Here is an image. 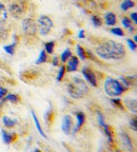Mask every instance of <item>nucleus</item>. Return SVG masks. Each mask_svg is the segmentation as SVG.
<instances>
[{"instance_id": "obj_1", "label": "nucleus", "mask_w": 137, "mask_h": 152, "mask_svg": "<svg viewBox=\"0 0 137 152\" xmlns=\"http://www.w3.org/2000/svg\"><path fill=\"white\" fill-rule=\"evenodd\" d=\"M96 54L106 60H120L127 55L125 48L122 43L114 40H106L96 47Z\"/></svg>"}, {"instance_id": "obj_2", "label": "nucleus", "mask_w": 137, "mask_h": 152, "mask_svg": "<svg viewBox=\"0 0 137 152\" xmlns=\"http://www.w3.org/2000/svg\"><path fill=\"white\" fill-rule=\"evenodd\" d=\"M68 92L71 97L75 99H80L89 94L90 90L85 80L79 77H73L72 83H68Z\"/></svg>"}, {"instance_id": "obj_3", "label": "nucleus", "mask_w": 137, "mask_h": 152, "mask_svg": "<svg viewBox=\"0 0 137 152\" xmlns=\"http://www.w3.org/2000/svg\"><path fill=\"white\" fill-rule=\"evenodd\" d=\"M104 91H106V95H109L111 97H116V96H120L122 93H125L127 89L121 85L118 79L108 77L104 81Z\"/></svg>"}, {"instance_id": "obj_4", "label": "nucleus", "mask_w": 137, "mask_h": 152, "mask_svg": "<svg viewBox=\"0 0 137 152\" xmlns=\"http://www.w3.org/2000/svg\"><path fill=\"white\" fill-rule=\"evenodd\" d=\"M37 23H38L37 28H39V33L42 36H47V34L52 31L53 26H54L53 20L49 16H45V15H42V16H40L38 18Z\"/></svg>"}, {"instance_id": "obj_5", "label": "nucleus", "mask_w": 137, "mask_h": 152, "mask_svg": "<svg viewBox=\"0 0 137 152\" xmlns=\"http://www.w3.org/2000/svg\"><path fill=\"white\" fill-rule=\"evenodd\" d=\"M22 31L26 35L28 36H34L37 33V23L34 19L32 18H24L22 20Z\"/></svg>"}, {"instance_id": "obj_6", "label": "nucleus", "mask_w": 137, "mask_h": 152, "mask_svg": "<svg viewBox=\"0 0 137 152\" xmlns=\"http://www.w3.org/2000/svg\"><path fill=\"white\" fill-rule=\"evenodd\" d=\"M24 7H26L22 2H13L9 5V9L7 10V12H9V14L15 18H19L24 13Z\"/></svg>"}, {"instance_id": "obj_7", "label": "nucleus", "mask_w": 137, "mask_h": 152, "mask_svg": "<svg viewBox=\"0 0 137 152\" xmlns=\"http://www.w3.org/2000/svg\"><path fill=\"white\" fill-rule=\"evenodd\" d=\"M81 73L85 76V80L87 81V83H90L93 87H97V77H96V75H95V73L90 68H87V66L83 68V69L81 70Z\"/></svg>"}, {"instance_id": "obj_8", "label": "nucleus", "mask_w": 137, "mask_h": 152, "mask_svg": "<svg viewBox=\"0 0 137 152\" xmlns=\"http://www.w3.org/2000/svg\"><path fill=\"white\" fill-rule=\"evenodd\" d=\"M120 140H121V144L123 146V149H125L127 151L129 152H132L133 151V142L131 137L129 136V134L127 132H121L120 133Z\"/></svg>"}, {"instance_id": "obj_9", "label": "nucleus", "mask_w": 137, "mask_h": 152, "mask_svg": "<svg viewBox=\"0 0 137 152\" xmlns=\"http://www.w3.org/2000/svg\"><path fill=\"white\" fill-rule=\"evenodd\" d=\"M73 130V118L71 115H64L62 121V131L66 135H70Z\"/></svg>"}, {"instance_id": "obj_10", "label": "nucleus", "mask_w": 137, "mask_h": 152, "mask_svg": "<svg viewBox=\"0 0 137 152\" xmlns=\"http://www.w3.org/2000/svg\"><path fill=\"white\" fill-rule=\"evenodd\" d=\"M76 115V119H77V124H76V127L74 128V130L72 131L73 133H76L77 131H79L81 129V127L83 126V124L85 121V114L81 111H78L75 113Z\"/></svg>"}, {"instance_id": "obj_11", "label": "nucleus", "mask_w": 137, "mask_h": 152, "mask_svg": "<svg viewBox=\"0 0 137 152\" xmlns=\"http://www.w3.org/2000/svg\"><path fill=\"white\" fill-rule=\"evenodd\" d=\"M78 66H79V59H78V57L72 56L71 58L68 60V64H66V71L75 72L76 70H77Z\"/></svg>"}, {"instance_id": "obj_12", "label": "nucleus", "mask_w": 137, "mask_h": 152, "mask_svg": "<svg viewBox=\"0 0 137 152\" xmlns=\"http://www.w3.org/2000/svg\"><path fill=\"white\" fill-rule=\"evenodd\" d=\"M1 135H2V140L3 142L7 144V145H11L12 142H14L17 138V135L15 133H12V132H7L5 130H2L1 131Z\"/></svg>"}, {"instance_id": "obj_13", "label": "nucleus", "mask_w": 137, "mask_h": 152, "mask_svg": "<svg viewBox=\"0 0 137 152\" xmlns=\"http://www.w3.org/2000/svg\"><path fill=\"white\" fill-rule=\"evenodd\" d=\"M100 128L102 129V131H103V133L106 134V136L108 137V140H109V142L111 144V145H113L114 144V140H113V129H112L111 126H109V125H106V124H104V125H102Z\"/></svg>"}, {"instance_id": "obj_14", "label": "nucleus", "mask_w": 137, "mask_h": 152, "mask_svg": "<svg viewBox=\"0 0 137 152\" xmlns=\"http://www.w3.org/2000/svg\"><path fill=\"white\" fill-rule=\"evenodd\" d=\"M122 102H125V107L128 108L129 111L133 112L134 114H136V110H137V102L135 99H131V98H125Z\"/></svg>"}, {"instance_id": "obj_15", "label": "nucleus", "mask_w": 137, "mask_h": 152, "mask_svg": "<svg viewBox=\"0 0 137 152\" xmlns=\"http://www.w3.org/2000/svg\"><path fill=\"white\" fill-rule=\"evenodd\" d=\"M104 21L108 26H115L116 22H117V18H116V15L112 12L106 13L104 15Z\"/></svg>"}, {"instance_id": "obj_16", "label": "nucleus", "mask_w": 137, "mask_h": 152, "mask_svg": "<svg viewBox=\"0 0 137 152\" xmlns=\"http://www.w3.org/2000/svg\"><path fill=\"white\" fill-rule=\"evenodd\" d=\"M7 16H9V12L7 7L3 3H0V23H4L7 21Z\"/></svg>"}, {"instance_id": "obj_17", "label": "nucleus", "mask_w": 137, "mask_h": 152, "mask_svg": "<svg viewBox=\"0 0 137 152\" xmlns=\"http://www.w3.org/2000/svg\"><path fill=\"white\" fill-rule=\"evenodd\" d=\"M2 102H13V104H18V102H20V98H19V96L16 94H7L3 97Z\"/></svg>"}, {"instance_id": "obj_18", "label": "nucleus", "mask_w": 137, "mask_h": 152, "mask_svg": "<svg viewBox=\"0 0 137 152\" xmlns=\"http://www.w3.org/2000/svg\"><path fill=\"white\" fill-rule=\"evenodd\" d=\"M111 104H113V107L117 108V109L121 110V111H123V110H125V104H123L122 100L119 99V98L112 97L111 98Z\"/></svg>"}, {"instance_id": "obj_19", "label": "nucleus", "mask_w": 137, "mask_h": 152, "mask_svg": "<svg viewBox=\"0 0 137 152\" xmlns=\"http://www.w3.org/2000/svg\"><path fill=\"white\" fill-rule=\"evenodd\" d=\"M31 113H32V116H33V119H34V121H35L36 128H37V130L39 131V133H40V135L42 136V137H44V138H47V135H45V133L43 132L42 128H41L40 124H39V121H38V118H37V116H36V114L34 113V111H32Z\"/></svg>"}, {"instance_id": "obj_20", "label": "nucleus", "mask_w": 137, "mask_h": 152, "mask_svg": "<svg viewBox=\"0 0 137 152\" xmlns=\"http://www.w3.org/2000/svg\"><path fill=\"white\" fill-rule=\"evenodd\" d=\"M76 52H77V55H78V57H79V59H81V60H85V59H87L85 50L83 49L82 45H76Z\"/></svg>"}, {"instance_id": "obj_21", "label": "nucleus", "mask_w": 137, "mask_h": 152, "mask_svg": "<svg viewBox=\"0 0 137 152\" xmlns=\"http://www.w3.org/2000/svg\"><path fill=\"white\" fill-rule=\"evenodd\" d=\"M134 5H135V3L133 0H123L120 4V9L122 10V11H128L129 9H132Z\"/></svg>"}, {"instance_id": "obj_22", "label": "nucleus", "mask_w": 137, "mask_h": 152, "mask_svg": "<svg viewBox=\"0 0 137 152\" xmlns=\"http://www.w3.org/2000/svg\"><path fill=\"white\" fill-rule=\"evenodd\" d=\"M2 121H3V124H4V126L7 127V128H14V127L17 125V121L9 118V117H7V116L3 117Z\"/></svg>"}, {"instance_id": "obj_23", "label": "nucleus", "mask_w": 137, "mask_h": 152, "mask_svg": "<svg viewBox=\"0 0 137 152\" xmlns=\"http://www.w3.org/2000/svg\"><path fill=\"white\" fill-rule=\"evenodd\" d=\"M72 56H73V55H72V51L70 50V49H66V50L61 53V55H60V60H61L62 62H66Z\"/></svg>"}, {"instance_id": "obj_24", "label": "nucleus", "mask_w": 137, "mask_h": 152, "mask_svg": "<svg viewBox=\"0 0 137 152\" xmlns=\"http://www.w3.org/2000/svg\"><path fill=\"white\" fill-rule=\"evenodd\" d=\"M47 61V54L45 53L44 50H42L40 52V54H39V56H38L37 60L35 61L36 64H44V62Z\"/></svg>"}, {"instance_id": "obj_25", "label": "nucleus", "mask_w": 137, "mask_h": 152, "mask_svg": "<svg viewBox=\"0 0 137 152\" xmlns=\"http://www.w3.org/2000/svg\"><path fill=\"white\" fill-rule=\"evenodd\" d=\"M45 53L47 54H53L55 49V41H49V42H45L44 45Z\"/></svg>"}, {"instance_id": "obj_26", "label": "nucleus", "mask_w": 137, "mask_h": 152, "mask_svg": "<svg viewBox=\"0 0 137 152\" xmlns=\"http://www.w3.org/2000/svg\"><path fill=\"white\" fill-rule=\"evenodd\" d=\"M16 43L17 42H14V43H11V45H4V51L5 53H7L9 55H14L15 53V48H16Z\"/></svg>"}, {"instance_id": "obj_27", "label": "nucleus", "mask_w": 137, "mask_h": 152, "mask_svg": "<svg viewBox=\"0 0 137 152\" xmlns=\"http://www.w3.org/2000/svg\"><path fill=\"white\" fill-rule=\"evenodd\" d=\"M111 32L113 35H116V36H119V37H122V36H125V32L122 31V28H111Z\"/></svg>"}, {"instance_id": "obj_28", "label": "nucleus", "mask_w": 137, "mask_h": 152, "mask_svg": "<svg viewBox=\"0 0 137 152\" xmlns=\"http://www.w3.org/2000/svg\"><path fill=\"white\" fill-rule=\"evenodd\" d=\"M7 30L5 28V26H3V23H0V39H7Z\"/></svg>"}, {"instance_id": "obj_29", "label": "nucleus", "mask_w": 137, "mask_h": 152, "mask_svg": "<svg viewBox=\"0 0 137 152\" xmlns=\"http://www.w3.org/2000/svg\"><path fill=\"white\" fill-rule=\"evenodd\" d=\"M66 66H61L59 69V72H58V75H57V80L58 81H61L64 77V74H66Z\"/></svg>"}, {"instance_id": "obj_30", "label": "nucleus", "mask_w": 137, "mask_h": 152, "mask_svg": "<svg viewBox=\"0 0 137 152\" xmlns=\"http://www.w3.org/2000/svg\"><path fill=\"white\" fill-rule=\"evenodd\" d=\"M91 20H92L93 24H94L95 26H101L102 24V20L100 17L98 16H92L91 17Z\"/></svg>"}, {"instance_id": "obj_31", "label": "nucleus", "mask_w": 137, "mask_h": 152, "mask_svg": "<svg viewBox=\"0 0 137 152\" xmlns=\"http://www.w3.org/2000/svg\"><path fill=\"white\" fill-rule=\"evenodd\" d=\"M121 23H122V26H125V28H130L131 26H132V20H131L130 18H128V17H123L122 20H121Z\"/></svg>"}, {"instance_id": "obj_32", "label": "nucleus", "mask_w": 137, "mask_h": 152, "mask_svg": "<svg viewBox=\"0 0 137 152\" xmlns=\"http://www.w3.org/2000/svg\"><path fill=\"white\" fill-rule=\"evenodd\" d=\"M97 121H98V125H99L100 127L102 126V125H104V116L103 114L101 113V112H97Z\"/></svg>"}, {"instance_id": "obj_33", "label": "nucleus", "mask_w": 137, "mask_h": 152, "mask_svg": "<svg viewBox=\"0 0 137 152\" xmlns=\"http://www.w3.org/2000/svg\"><path fill=\"white\" fill-rule=\"evenodd\" d=\"M127 43H128L129 48H130L131 51H136L137 49V45H136V42H134V41L132 40V39H127Z\"/></svg>"}, {"instance_id": "obj_34", "label": "nucleus", "mask_w": 137, "mask_h": 152, "mask_svg": "<svg viewBox=\"0 0 137 152\" xmlns=\"http://www.w3.org/2000/svg\"><path fill=\"white\" fill-rule=\"evenodd\" d=\"M7 90L5 88H3V87H1L0 86V100H2L3 97H4L5 95H7Z\"/></svg>"}, {"instance_id": "obj_35", "label": "nucleus", "mask_w": 137, "mask_h": 152, "mask_svg": "<svg viewBox=\"0 0 137 152\" xmlns=\"http://www.w3.org/2000/svg\"><path fill=\"white\" fill-rule=\"evenodd\" d=\"M130 127L131 129H133L134 131H137V127H136V118H132L130 121Z\"/></svg>"}, {"instance_id": "obj_36", "label": "nucleus", "mask_w": 137, "mask_h": 152, "mask_svg": "<svg viewBox=\"0 0 137 152\" xmlns=\"http://www.w3.org/2000/svg\"><path fill=\"white\" fill-rule=\"evenodd\" d=\"M131 20H133L135 24L137 23V13L136 12H134V13L131 14Z\"/></svg>"}, {"instance_id": "obj_37", "label": "nucleus", "mask_w": 137, "mask_h": 152, "mask_svg": "<svg viewBox=\"0 0 137 152\" xmlns=\"http://www.w3.org/2000/svg\"><path fill=\"white\" fill-rule=\"evenodd\" d=\"M52 64L53 66H58V64H59V58H58V57H54V58H53V60H52Z\"/></svg>"}, {"instance_id": "obj_38", "label": "nucleus", "mask_w": 137, "mask_h": 152, "mask_svg": "<svg viewBox=\"0 0 137 152\" xmlns=\"http://www.w3.org/2000/svg\"><path fill=\"white\" fill-rule=\"evenodd\" d=\"M78 37H79V38H85V30H80V31H79Z\"/></svg>"}, {"instance_id": "obj_39", "label": "nucleus", "mask_w": 137, "mask_h": 152, "mask_svg": "<svg viewBox=\"0 0 137 152\" xmlns=\"http://www.w3.org/2000/svg\"><path fill=\"white\" fill-rule=\"evenodd\" d=\"M34 152H41V150H39V149H36V150H35V151H34Z\"/></svg>"}]
</instances>
